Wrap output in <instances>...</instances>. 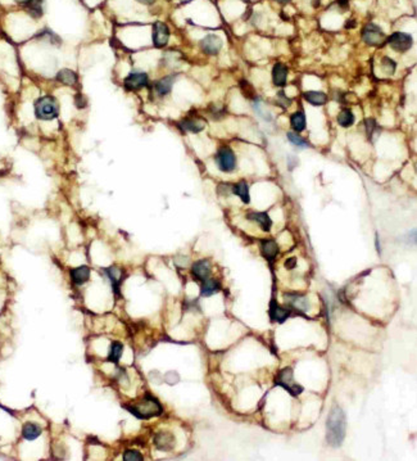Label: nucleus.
<instances>
[{
    "label": "nucleus",
    "mask_w": 417,
    "mask_h": 461,
    "mask_svg": "<svg viewBox=\"0 0 417 461\" xmlns=\"http://www.w3.org/2000/svg\"><path fill=\"white\" fill-rule=\"evenodd\" d=\"M383 67L384 70L387 71V73H390V75H392V73H394L395 68H397V63H395L393 59L385 57V58H383Z\"/></svg>",
    "instance_id": "nucleus-33"
},
{
    "label": "nucleus",
    "mask_w": 417,
    "mask_h": 461,
    "mask_svg": "<svg viewBox=\"0 0 417 461\" xmlns=\"http://www.w3.org/2000/svg\"><path fill=\"white\" fill-rule=\"evenodd\" d=\"M42 429L35 423H26L22 428V436L27 441H34L37 437H40Z\"/></svg>",
    "instance_id": "nucleus-24"
},
{
    "label": "nucleus",
    "mask_w": 417,
    "mask_h": 461,
    "mask_svg": "<svg viewBox=\"0 0 417 461\" xmlns=\"http://www.w3.org/2000/svg\"><path fill=\"white\" fill-rule=\"evenodd\" d=\"M220 289H221V284H220L219 280L207 278L205 280L202 281V285H200V294H202L203 297H211V295L219 293Z\"/></svg>",
    "instance_id": "nucleus-21"
},
{
    "label": "nucleus",
    "mask_w": 417,
    "mask_h": 461,
    "mask_svg": "<svg viewBox=\"0 0 417 461\" xmlns=\"http://www.w3.org/2000/svg\"><path fill=\"white\" fill-rule=\"evenodd\" d=\"M27 9V13L32 18H40L44 14V8H42V0H31L27 6H25Z\"/></svg>",
    "instance_id": "nucleus-29"
},
{
    "label": "nucleus",
    "mask_w": 417,
    "mask_h": 461,
    "mask_svg": "<svg viewBox=\"0 0 417 461\" xmlns=\"http://www.w3.org/2000/svg\"><path fill=\"white\" fill-rule=\"evenodd\" d=\"M286 303H289V306L295 309L297 311H307L308 310V299L305 298L304 295L297 294V293H289L285 295Z\"/></svg>",
    "instance_id": "nucleus-17"
},
{
    "label": "nucleus",
    "mask_w": 417,
    "mask_h": 461,
    "mask_svg": "<svg viewBox=\"0 0 417 461\" xmlns=\"http://www.w3.org/2000/svg\"><path fill=\"white\" fill-rule=\"evenodd\" d=\"M269 315L272 321L281 324L285 320H288V318L290 316V310L284 309V307H281L275 299H272L271 303H270Z\"/></svg>",
    "instance_id": "nucleus-12"
},
{
    "label": "nucleus",
    "mask_w": 417,
    "mask_h": 461,
    "mask_svg": "<svg viewBox=\"0 0 417 461\" xmlns=\"http://www.w3.org/2000/svg\"><path fill=\"white\" fill-rule=\"evenodd\" d=\"M122 353H123L122 343H120V342H113V343L111 344L110 353H108V361H111V363H113V364H117L118 361H120Z\"/></svg>",
    "instance_id": "nucleus-30"
},
{
    "label": "nucleus",
    "mask_w": 417,
    "mask_h": 461,
    "mask_svg": "<svg viewBox=\"0 0 417 461\" xmlns=\"http://www.w3.org/2000/svg\"><path fill=\"white\" fill-rule=\"evenodd\" d=\"M364 127H366V132H367V136H369V138H371V136L374 135V131L378 130L376 122L374 121L373 118H367L366 121H364Z\"/></svg>",
    "instance_id": "nucleus-34"
},
{
    "label": "nucleus",
    "mask_w": 417,
    "mask_h": 461,
    "mask_svg": "<svg viewBox=\"0 0 417 461\" xmlns=\"http://www.w3.org/2000/svg\"><path fill=\"white\" fill-rule=\"evenodd\" d=\"M149 82V77L145 72H139V71H134V72L129 73L127 77L125 79L123 84L127 90H140L143 87H145Z\"/></svg>",
    "instance_id": "nucleus-8"
},
{
    "label": "nucleus",
    "mask_w": 417,
    "mask_h": 461,
    "mask_svg": "<svg viewBox=\"0 0 417 461\" xmlns=\"http://www.w3.org/2000/svg\"><path fill=\"white\" fill-rule=\"evenodd\" d=\"M175 80H176V76H175V75H170V76H166L163 77V79L158 80V81L154 84V90H155V93L160 96L167 95V94L171 93L172 86H174L175 84Z\"/></svg>",
    "instance_id": "nucleus-15"
},
{
    "label": "nucleus",
    "mask_w": 417,
    "mask_h": 461,
    "mask_svg": "<svg viewBox=\"0 0 417 461\" xmlns=\"http://www.w3.org/2000/svg\"><path fill=\"white\" fill-rule=\"evenodd\" d=\"M35 115L39 120L50 121L58 117L59 104L54 96L44 95L35 101Z\"/></svg>",
    "instance_id": "nucleus-3"
},
{
    "label": "nucleus",
    "mask_w": 417,
    "mask_h": 461,
    "mask_svg": "<svg viewBox=\"0 0 417 461\" xmlns=\"http://www.w3.org/2000/svg\"><path fill=\"white\" fill-rule=\"evenodd\" d=\"M170 40V28L166 23L155 22L153 26V44L157 48H163L167 45Z\"/></svg>",
    "instance_id": "nucleus-9"
},
{
    "label": "nucleus",
    "mask_w": 417,
    "mask_h": 461,
    "mask_svg": "<svg viewBox=\"0 0 417 461\" xmlns=\"http://www.w3.org/2000/svg\"><path fill=\"white\" fill-rule=\"evenodd\" d=\"M288 79V67L283 63H276L272 68V81L276 86H285Z\"/></svg>",
    "instance_id": "nucleus-19"
},
{
    "label": "nucleus",
    "mask_w": 417,
    "mask_h": 461,
    "mask_svg": "<svg viewBox=\"0 0 417 461\" xmlns=\"http://www.w3.org/2000/svg\"><path fill=\"white\" fill-rule=\"evenodd\" d=\"M125 408L139 419H150L162 415L163 413V407L160 401L150 394H146L144 398L134 405H125Z\"/></svg>",
    "instance_id": "nucleus-2"
},
{
    "label": "nucleus",
    "mask_w": 417,
    "mask_h": 461,
    "mask_svg": "<svg viewBox=\"0 0 417 461\" xmlns=\"http://www.w3.org/2000/svg\"><path fill=\"white\" fill-rule=\"evenodd\" d=\"M276 385L283 387L285 391H288L289 393L293 397L299 396L303 392V387L299 385L298 383L294 382V374H293V369L291 368H284L283 370L277 374L276 377Z\"/></svg>",
    "instance_id": "nucleus-4"
},
{
    "label": "nucleus",
    "mask_w": 417,
    "mask_h": 461,
    "mask_svg": "<svg viewBox=\"0 0 417 461\" xmlns=\"http://www.w3.org/2000/svg\"><path fill=\"white\" fill-rule=\"evenodd\" d=\"M179 126L181 127L184 131H190V132H200L205 127V122L200 118H184L181 122L179 124Z\"/></svg>",
    "instance_id": "nucleus-18"
},
{
    "label": "nucleus",
    "mask_w": 417,
    "mask_h": 461,
    "mask_svg": "<svg viewBox=\"0 0 417 461\" xmlns=\"http://www.w3.org/2000/svg\"><path fill=\"white\" fill-rule=\"evenodd\" d=\"M260 253L270 264H272L279 253V245L274 239L260 240Z\"/></svg>",
    "instance_id": "nucleus-13"
},
{
    "label": "nucleus",
    "mask_w": 417,
    "mask_h": 461,
    "mask_svg": "<svg viewBox=\"0 0 417 461\" xmlns=\"http://www.w3.org/2000/svg\"><path fill=\"white\" fill-rule=\"evenodd\" d=\"M123 460L125 461H141L143 456L139 451L135 450H126L123 452Z\"/></svg>",
    "instance_id": "nucleus-32"
},
{
    "label": "nucleus",
    "mask_w": 417,
    "mask_h": 461,
    "mask_svg": "<svg viewBox=\"0 0 417 461\" xmlns=\"http://www.w3.org/2000/svg\"><path fill=\"white\" fill-rule=\"evenodd\" d=\"M295 264H297V259L295 257H291V259H288L285 262V267L289 269V270H293L295 267Z\"/></svg>",
    "instance_id": "nucleus-36"
},
{
    "label": "nucleus",
    "mask_w": 417,
    "mask_h": 461,
    "mask_svg": "<svg viewBox=\"0 0 417 461\" xmlns=\"http://www.w3.org/2000/svg\"><path fill=\"white\" fill-rule=\"evenodd\" d=\"M176 439L171 432H158L154 436V446L161 451H171L174 450Z\"/></svg>",
    "instance_id": "nucleus-11"
},
{
    "label": "nucleus",
    "mask_w": 417,
    "mask_h": 461,
    "mask_svg": "<svg viewBox=\"0 0 417 461\" xmlns=\"http://www.w3.org/2000/svg\"><path fill=\"white\" fill-rule=\"evenodd\" d=\"M191 274L194 275V278H196L198 280L203 281L207 278H210L211 275V264L208 260H199V261L194 262L193 267H191Z\"/></svg>",
    "instance_id": "nucleus-14"
},
{
    "label": "nucleus",
    "mask_w": 417,
    "mask_h": 461,
    "mask_svg": "<svg viewBox=\"0 0 417 461\" xmlns=\"http://www.w3.org/2000/svg\"><path fill=\"white\" fill-rule=\"evenodd\" d=\"M222 44H224V42H222V39L219 35L210 34L200 41V48H202V50L204 52L205 54L216 56V54H219L220 50L222 49Z\"/></svg>",
    "instance_id": "nucleus-10"
},
{
    "label": "nucleus",
    "mask_w": 417,
    "mask_h": 461,
    "mask_svg": "<svg viewBox=\"0 0 417 461\" xmlns=\"http://www.w3.org/2000/svg\"><path fill=\"white\" fill-rule=\"evenodd\" d=\"M14 2H16L17 4H21V6H27L31 0H14Z\"/></svg>",
    "instance_id": "nucleus-37"
},
{
    "label": "nucleus",
    "mask_w": 417,
    "mask_h": 461,
    "mask_svg": "<svg viewBox=\"0 0 417 461\" xmlns=\"http://www.w3.org/2000/svg\"><path fill=\"white\" fill-rule=\"evenodd\" d=\"M276 2H279V3H281V4H286V3H289V2H291V0H276Z\"/></svg>",
    "instance_id": "nucleus-39"
},
{
    "label": "nucleus",
    "mask_w": 417,
    "mask_h": 461,
    "mask_svg": "<svg viewBox=\"0 0 417 461\" xmlns=\"http://www.w3.org/2000/svg\"><path fill=\"white\" fill-rule=\"evenodd\" d=\"M216 165L222 172H233L236 167V156L230 146H222L216 153Z\"/></svg>",
    "instance_id": "nucleus-5"
},
{
    "label": "nucleus",
    "mask_w": 417,
    "mask_h": 461,
    "mask_svg": "<svg viewBox=\"0 0 417 461\" xmlns=\"http://www.w3.org/2000/svg\"><path fill=\"white\" fill-rule=\"evenodd\" d=\"M75 104H76V107L77 108H85L86 107V99L84 98V96L81 95V94H79V95H76V98H75Z\"/></svg>",
    "instance_id": "nucleus-35"
},
{
    "label": "nucleus",
    "mask_w": 417,
    "mask_h": 461,
    "mask_svg": "<svg viewBox=\"0 0 417 461\" xmlns=\"http://www.w3.org/2000/svg\"><path fill=\"white\" fill-rule=\"evenodd\" d=\"M246 219L250 220V221L257 222L264 231L271 230L272 220L271 217L269 216V214H266V212H250V214L246 215Z\"/></svg>",
    "instance_id": "nucleus-16"
},
{
    "label": "nucleus",
    "mask_w": 417,
    "mask_h": 461,
    "mask_svg": "<svg viewBox=\"0 0 417 461\" xmlns=\"http://www.w3.org/2000/svg\"><path fill=\"white\" fill-rule=\"evenodd\" d=\"M57 80L59 82L65 85H75L77 82V75L73 72L72 70H68V68H65V70H61L58 73H57Z\"/></svg>",
    "instance_id": "nucleus-26"
},
{
    "label": "nucleus",
    "mask_w": 417,
    "mask_h": 461,
    "mask_svg": "<svg viewBox=\"0 0 417 461\" xmlns=\"http://www.w3.org/2000/svg\"><path fill=\"white\" fill-rule=\"evenodd\" d=\"M304 99L312 106H324L328 100V96H326L325 93H322V91H316V90H309L305 91L304 93Z\"/></svg>",
    "instance_id": "nucleus-23"
},
{
    "label": "nucleus",
    "mask_w": 417,
    "mask_h": 461,
    "mask_svg": "<svg viewBox=\"0 0 417 461\" xmlns=\"http://www.w3.org/2000/svg\"><path fill=\"white\" fill-rule=\"evenodd\" d=\"M70 275L76 285H82L90 279V269L87 266H85V265L84 266L75 267V269H72L70 271Z\"/></svg>",
    "instance_id": "nucleus-20"
},
{
    "label": "nucleus",
    "mask_w": 417,
    "mask_h": 461,
    "mask_svg": "<svg viewBox=\"0 0 417 461\" xmlns=\"http://www.w3.org/2000/svg\"><path fill=\"white\" fill-rule=\"evenodd\" d=\"M290 126L295 132H302L305 130V116L303 112H295L290 117Z\"/></svg>",
    "instance_id": "nucleus-27"
},
{
    "label": "nucleus",
    "mask_w": 417,
    "mask_h": 461,
    "mask_svg": "<svg viewBox=\"0 0 417 461\" xmlns=\"http://www.w3.org/2000/svg\"><path fill=\"white\" fill-rule=\"evenodd\" d=\"M362 39L371 46H378L387 39L384 31L375 23H369L362 30Z\"/></svg>",
    "instance_id": "nucleus-6"
},
{
    "label": "nucleus",
    "mask_w": 417,
    "mask_h": 461,
    "mask_svg": "<svg viewBox=\"0 0 417 461\" xmlns=\"http://www.w3.org/2000/svg\"><path fill=\"white\" fill-rule=\"evenodd\" d=\"M231 191H233L234 194L238 195L244 203H249L250 202V197H249V186L246 184V181L241 180L239 183H236L235 185H233L231 188Z\"/></svg>",
    "instance_id": "nucleus-25"
},
{
    "label": "nucleus",
    "mask_w": 417,
    "mask_h": 461,
    "mask_svg": "<svg viewBox=\"0 0 417 461\" xmlns=\"http://www.w3.org/2000/svg\"><path fill=\"white\" fill-rule=\"evenodd\" d=\"M104 271H106L107 276H108V279H110L111 283H112V287L115 288L116 292H118V288H120L121 283H122L123 280V271L115 266L108 267V269H106Z\"/></svg>",
    "instance_id": "nucleus-22"
},
{
    "label": "nucleus",
    "mask_w": 417,
    "mask_h": 461,
    "mask_svg": "<svg viewBox=\"0 0 417 461\" xmlns=\"http://www.w3.org/2000/svg\"><path fill=\"white\" fill-rule=\"evenodd\" d=\"M137 2L141 4H146V6H149V4H153L155 0H137Z\"/></svg>",
    "instance_id": "nucleus-38"
},
{
    "label": "nucleus",
    "mask_w": 417,
    "mask_h": 461,
    "mask_svg": "<svg viewBox=\"0 0 417 461\" xmlns=\"http://www.w3.org/2000/svg\"><path fill=\"white\" fill-rule=\"evenodd\" d=\"M388 44L392 49H394L395 52H407L412 48L413 45V39L411 35L406 34V32H394L388 37Z\"/></svg>",
    "instance_id": "nucleus-7"
},
{
    "label": "nucleus",
    "mask_w": 417,
    "mask_h": 461,
    "mask_svg": "<svg viewBox=\"0 0 417 461\" xmlns=\"http://www.w3.org/2000/svg\"><path fill=\"white\" fill-rule=\"evenodd\" d=\"M288 139L293 145L298 146V148H302V149H305V148L309 146L302 136L298 135V132H288Z\"/></svg>",
    "instance_id": "nucleus-31"
},
{
    "label": "nucleus",
    "mask_w": 417,
    "mask_h": 461,
    "mask_svg": "<svg viewBox=\"0 0 417 461\" xmlns=\"http://www.w3.org/2000/svg\"><path fill=\"white\" fill-rule=\"evenodd\" d=\"M336 120H338V124L340 125L342 127H350L353 124H354V121H356V117H354V115H353L352 111L348 110V108H345V110H343L339 112L338 118H336Z\"/></svg>",
    "instance_id": "nucleus-28"
},
{
    "label": "nucleus",
    "mask_w": 417,
    "mask_h": 461,
    "mask_svg": "<svg viewBox=\"0 0 417 461\" xmlns=\"http://www.w3.org/2000/svg\"><path fill=\"white\" fill-rule=\"evenodd\" d=\"M345 432H347V418L345 414L339 406L331 410V413L328 416V423H326V439L328 443L333 447H339L342 446L343 441L345 438Z\"/></svg>",
    "instance_id": "nucleus-1"
}]
</instances>
